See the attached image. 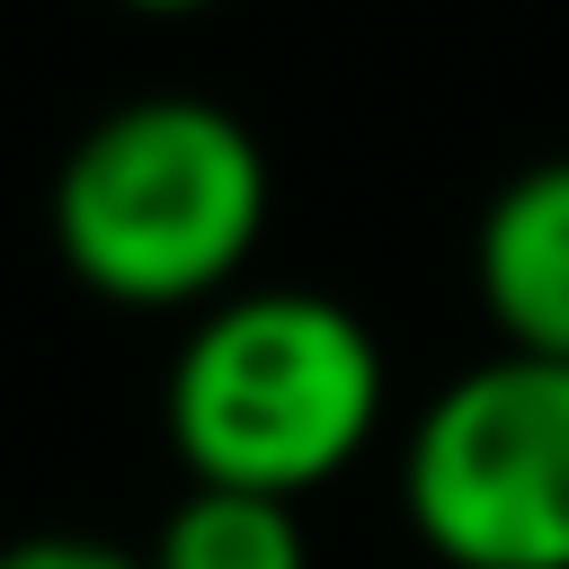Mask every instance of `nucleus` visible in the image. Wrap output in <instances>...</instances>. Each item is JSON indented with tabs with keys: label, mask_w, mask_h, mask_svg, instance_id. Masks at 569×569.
<instances>
[{
	"label": "nucleus",
	"mask_w": 569,
	"mask_h": 569,
	"mask_svg": "<svg viewBox=\"0 0 569 569\" xmlns=\"http://www.w3.org/2000/svg\"><path fill=\"white\" fill-rule=\"evenodd\" d=\"M267 151L258 133L187 89L124 98L80 124L53 169L44 222L62 267L116 311H213L240 293V267L267 231Z\"/></svg>",
	"instance_id": "f257e3e1"
},
{
	"label": "nucleus",
	"mask_w": 569,
	"mask_h": 569,
	"mask_svg": "<svg viewBox=\"0 0 569 569\" xmlns=\"http://www.w3.org/2000/svg\"><path fill=\"white\" fill-rule=\"evenodd\" d=\"M391 409L382 338L356 302L320 284H240L187 320L169 356V445L187 489L302 498L338 480Z\"/></svg>",
	"instance_id": "f03ea898"
},
{
	"label": "nucleus",
	"mask_w": 569,
	"mask_h": 569,
	"mask_svg": "<svg viewBox=\"0 0 569 569\" xmlns=\"http://www.w3.org/2000/svg\"><path fill=\"white\" fill-rule=\"evenodd\" d=\"M400 507L445 569H569V365H462L409 418Z\"/></svg>",
	"instance_id": "7ed1b4c3"
},
{
	"label": "nucleus",
	"mask_w": 569,
	"mask_h": 569,
	"mask_svg": "<svg viewBox=\"0 0 569 569\" xmlns=\"http://www.w3.org/2000/svg\"><path fill=\"white\" fill-rule=\"evenodd\" d=\"M471 293L507 356L569 365V151L516 169L471 222Z\"/></svg>",
	"instance_id": "20e7f679"
},
{
	"label": "nucleus",
	"mask_w": 569,
	"mask_h": 569,
	"mask_svg": "<svg viewBox=\"0 0 569 569\" xmlns=\"http://www.w3.org/2000/svg\"><path fill=\"white\" fill-rule=\"evenodd\" d=\"M151 569H311V533L284 498H249V489H187L151 551Z\"/></svg>",
	"instance_id": "39448f33"
},
{
	"label": "nucleus",
	"mask_w": 569,
	"mask_h": 569,
	"mask_svg": "<svg viewBox=\"0 0 569 569\" xmlns=\"http://www.w3.org/2000/svg\"><path fill=\"white\" fill-rule=\"evenodd\" d=\"M0 569H151V560L107 533H18L0 542Z\"/></svg>",
	"instance_id": "423d86ee"
}]
</instances>
